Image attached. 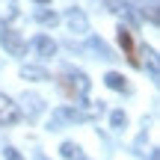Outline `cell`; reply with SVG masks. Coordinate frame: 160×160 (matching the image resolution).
<instances>
[{
	"instance_id": "obj_6",
	"label": "cell",
	"mask_w": 160,
	"mask_h": 160,
	"mask_svg": "<svg viewBox=\"0 0 160 160\" xmlns=\"http://www.w3.org/2000/svg\"><path fill=\"white\" fill-rule=\"evenodd\" d=\"M33 48L36 51H39V57H53V53H57V45H53L51 39H48V36H36V42H33Z\"/></svg>"
},
{
	"instance_id": "obj_1",
	"label": "cell",
	"mask_w": 160,
	"mask_h": 160,
	"mask_svg": "<svg viewBox=\"0 0 160 160\" xmlns=\"http://www.w3.org/2000/svg\"><path fill=\"white\" fill-rule=\"evenodd\" d=\"M0 45H3L6 51L12 53V57H21V53H27V42L21 39V33H15V30H9V27L0 30Z\"/></svg>"
},
{
	"instance_id": "obj_4",
	"label": "cell",
	"mask_w": 160,
	"mask_h": 160,
	"mask_svg": "<svg viewBox=\"0 0 160 160\" xmlns=\"http://www.w3.org/2000/svg\"><path fill=\"white\" fill-rule=\"evenodd\" d=\"M18 119H21V110H18L6 95H0V122H3V125H15Z\"/></svg>"
},
{
	"instance_id": "obj_13",
	"label": "cell",
	"mask_w": 160,
	"mask_h": 160,
	"mask_svg": "<svg viewBox=\"0 0 160 160\" xmlns=\"http://www.w3.org/2000/svg\"><path fill=\"white\" fill-rule=\"evenodd\" d=\"M3 154H6V160H21V154H18V151H15V148H6V151H3Z\"/></svg>"
},
{
	"instance_id": "obj_7",
	"label": "cell",
	"mask_w": 160,
	"mask_h": 160,
	"mask_svg": "<svg viewBox=\"0 0 160 160\" xmlns=\"http://www.w3.org/2000/svg\"><path fill=\"white\" fill-rule=\"evenodd\" d=\"M24 104H27V116H30V119H36V116L42 113V98L27 95V98H24Z\"/></svg>"
},
{
	"instance_id": "obj_11",
	"label": "cell",
	"mask_w": 160,
	"mask_h": 160,
	"mask_svg": "<svg viewBox=\"0 0 160 160\" xmlns=\"http://www.w3.org/2000/svg\"><path fill=\"white\" fill-rule=\"evenodd\" d=\"M125 113H110V125H113L116 128V131H122V128H125Z\"/></svg>"
},
{
	"instance_id": "obj_5",
	"label": "cell",
	"mask_w": 160,
	"mask_h": 160,
	"mask_svg": "<svg viewBox=\"0 0 160 160\" xmlns=\"http://www.w3.org/2000/svg\"><path fill=\"white\" fill-rule=\"evenodd\" d=\"M65 24L71 27V33H86V30H89V21H86V15L80 9H71L68 15H65Z\"/></svg>"
},
{
	"instance_id": "obj_12",
	"label": "cell",
	"mask_w": 160,
	"mask_h": 160,
	"mask_svg": "<svg viewBox=\"0 0 160 160\" xmlns=\"http://www.w3.org/2000/svg\"><path fill=\"white\" fill-rule=\"evenodd\" d=\"M21 74H24V77H33V80H48V74H45L42 68H24Z\"/></svg>"
},
{
	"instance_id": "obj_9",
	"label": "cell",
	"mask_w": 160,
	"mask_h": 160,
	"mask_svg": "<svg viewBox=\"0 0 160 160\" xmlns=\"http://www.w3.org/2000/svg\"><path fill=\"white\" fill-rule=\"evenodd\" d=\"M36 21L45 24V27H53V24L59 21V15H57V12H45V9H39V12H36Z\"/></svg>"
},
{
	"instance_id": "obj_14",
	"label": "cell",
	"mask_w": 160,
	"mask_h": 160,
	"mask_svg": "<svg viewBox=\"0 0 160 160\" xmlns=\"http://www.w3.org/2000/svg\"><path fill=\"white\" fill-rule=\"evenodd\" d=\"M36 3H51V0H36Z\"/></svg>"
},
{
	"instance_id": "obj_2",
	"label": "cell",
	"mask_w": 160,
	"mask_h": 160,
	"mask_svg": "<svg viewBox=\"0 0 160 160\" xmlns=\"http://www.w3.org/2000/svg\"><path fill=\"white\" fill-rule=\"evenodd\" d=\"M62 86H65V92L68 95H74V98H83L86 92H89V80H86V74H65L62 77Z\"/></svg>"
},
{
	"instance_id": "obj_8",
	"label": "cell",
	"mask_w": 160,
	"mask_h": 160,
	"mask_svg": "<svg viewBox=\"0 0 160 160\" xmlns=\"http://www.w3.org/2000/svg\"><path fill=\"white\" fill-rule=\"evenodd\" d=\"M104 80H107V86H110V89H122V92H128V83H125V77H122L119 71H110Z\"/></svg>"
},
{
	"instance_id": "obj_3",
	"label": "cell",
	"mask_w": 160,
	"mask_h": 160,
	"mask_svg": "<svg viewBox=\"0 0 160 160\" xmlns=\"http://www.w3.org/2000/svg\"><path fill=\"white\" fill-rule=\"evenodd\" d=\"M119 45L125 48L128 62H131V65H139V57H137V42H133V36H131V30H128V27H119Z\"/></svg>"
},
{
	"instance_id": "obj_10",
	"label": "cell",
	"mask_w": 160,
	"mask_h": 160,
	"mask_svg": "<svg viewBox=\"0 0 160 160\" xmlns=\"http://www.w3.org/2000/svg\"><path fill=\"white\" fill-rule=\"evenodd\" d=\"M62 157H68V160H80V148H77V145H71V142H65V145H62Z\"/></svg>"
}]
</instances>
